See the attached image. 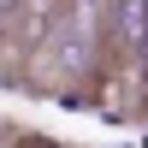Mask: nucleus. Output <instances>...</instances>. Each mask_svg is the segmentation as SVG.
Listing matches in <instances>:
<instances>
[{
	"label": "nucleus",
	"instance_id": "f257e3e1",
	"mask_svg": "<svg viewBox=\"0 0 148 148\" xmlns=\"http://www.w3.org/2000/svg\"><path fill=\"white\" fill-rule=\"evenodd\" d=\"M18 148H59V142H18Z\"/></svg>",
	"mask_w": 148,
	"mask_h": 148
},
{
	"label": "nucleus",
	"instance_id": "f03ea898",
	"mask_svg": "<svg viewBox=\"0 0 148 148\" xmlns=\"http://www.w3.org/2000/svg\"><path fill=\"white\" fill-rule=\"evenodd\" d=\"M77 6H95V0H77Z\"/></svg>",
	"mask_w": 148,
	"mask_h": 148
}]
</instances>
